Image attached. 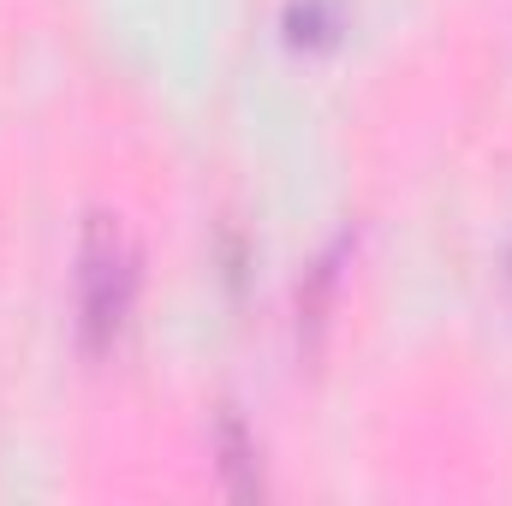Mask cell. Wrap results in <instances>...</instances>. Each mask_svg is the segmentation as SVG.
<instances>
[{"instance_id": "6da1fadb", "label": "cell", "mask_w": 512, "mask_h": 506, "mask_svg": "<svg viewBox=\"0 0 512 506\" xmlns=\"http://www.w3.org/2000/svg\"><path fill=\"white\" fill-rule=\"evenodd\" d=\"M137 292H143V251L120 215L96 209L78 239V334L96 358L126 340Z\"/></svg>"}]
</instances>
